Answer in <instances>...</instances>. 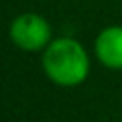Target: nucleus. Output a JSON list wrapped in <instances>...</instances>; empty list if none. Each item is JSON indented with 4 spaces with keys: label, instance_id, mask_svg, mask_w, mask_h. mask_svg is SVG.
Masks as SVG:
<instances>
[{
    "label": "nucleus",
    "instance_id": "obj_3",
    "mask_svg": "<svg viewBox=\"0 0 122 122\" xmlns=\"http://www.w3.org/2000/svg\"><path fill=\"white\" fill-rule=\"evenodd\" d=\"M93 57L109 71H122V25H107L95 34Z\"/></svg>",
    "mask_w": 122,
    "mask_h": 122
},
{
    "label": "nucleus",
    "instance_id": "obj_2",
    "mask_svg": "<svg viewBox=\"0 0 122 122\" xmlns=\"http://www.w3.org/2000/svg\"><path fill=\"white\" fill-rule=\"evenodd\" d=\"M10 42L27 53H42L55 38L51 23L36 11H23L15 15L8 25Z\"/></svg>",
    "mask_w": 122,
    "mask_h": 122
},
{
    "label": "nucleus",
    "instance_id": "obj_4",
    "mask_svg": "<svg viewBox=\"0 0 122 122\" xmlns=\"http://www.w3.org/2000/svg\"><path fill=\"white\" fill-rule=\"evenodd\" d=\"M120 122H122V120H120Z\"/></svg>",
    "mask_w": 122,
    "mask_h": 122
},
{
    "label": "nucleus",
    "instance_id": "obj_1",
    "mask_svg": "<svg viewBox=\"0 0 122 122\" xmlns=\"http://www.w3.org/2000/svg\"><path fill=\"white\" fill-rule=\"evenodd\" d=\"M44 76L57 88H76L92 72V57L86 46L72 36H55L40 53Z\"/></svg>",
    "mask_w": 122,
    "mask_h": 122
}]
</instances>
